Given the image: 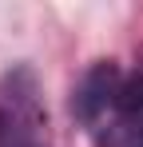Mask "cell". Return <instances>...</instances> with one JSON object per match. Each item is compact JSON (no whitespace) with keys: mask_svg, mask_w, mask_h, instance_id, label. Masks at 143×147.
Instances as JSON below:
<instances>
[{"mask_svg":"<svg viewBox=\"0 0 143 147\" xmlns=\"http://www.w3.org/2000/svg\"><path fill=\"white\" fill-rule=\"evenodd\" d=\"M119 72L115 64H95L88 80H84V88H80V96H76V111H80V119L84 123H95L107 107H119Z\"/></svg>","mask_w":143,"mask_h":147,"instance_id":"cell-1","label":"cell"},{"mask_svg":"<svg viewBox=\"0 0 143 147\" xmlns=\"http://www.w3.org/2000/svg\"><path fill=\"white\" fill-rule=\"evenodd\" d=\"M119 111L123 115H143V72L119 88Z\"/></svg>","mask_w":143,"mask_h":147,"instance_id":"cell-2","label":"cell"},{"mask_svg":"<svg viewBox=\"0 0 143 147\" xmlns=\"http://www.w3.org/2000/svg\"><path fill=\"white\" fill-rule=\"evenodd\" d=\"M131 147H143V127H139V135H135V143H131Z\"/></svg>","mask_w":143,"mask_h":147,"instance_id":"cell-3","label":"cell"}]
</instances>
